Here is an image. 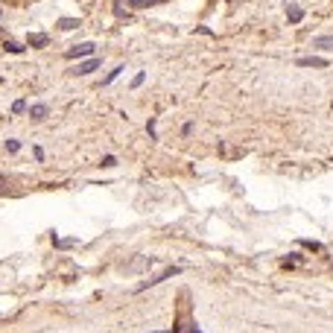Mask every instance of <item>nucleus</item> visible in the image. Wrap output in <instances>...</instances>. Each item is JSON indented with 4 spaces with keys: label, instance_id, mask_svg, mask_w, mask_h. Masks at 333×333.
<instances>
[{
    "label": "nucleus",
    "instance_id": "1",
    "mask_svg": "<svg viewBox=\"0 0 333 333\" xmlns=\"http://www.w3.org/2000/svg\"><path fill=\"white\" fill-rule=\"evenodd\" d=\"M97 67H100V59H88V62H79L70 73H73V76H88V73H94Z\"/></svg>",
    "mask_w": 333,
    "mask_h": 333
},
{
    "label": "nucleus",
    "instance_id": "2",
    "mask_svg": "<svg viewBox=\"0 0 333 333\" xmlns=\"http://www.w3.org/2000/svg\"><path fill=\"white\" fill-rule=\"evenodd\" d=\"M82 56H94V44H91V41H85V44L67 50V59H82Z\"/></svg>",
    "mask_w": 333,
    "mask_h": 333
},
{
    "label": "nucleus",
    "instance_id": "3",
    "mask_svg": "<svg viewBox=\"0 0 333 333\" xmlns=\"http://www.w3.org/2000/svg\"><path fill=\"white\" fill-rule=\"evenodd\" d=\"M298 65H304V67H328V62H325V59L310 56V59H298Z\"/></svg>",
    "mask_w": 333,
    "mask_h": 333
},
{
    "label": "nucleus",
    "instance_id": "4",
    "mask_svg": "<svg viewBox=\"0 0 333 333\" xmlns=\"http://www.w3.org/2000/svg\"><path fill=\"white\" fill-rule=\"evenodd\" d=\"M44 44H47V35H44V33L30 35V47H44Z\"/></svg>",
    "mask_w": 333,
    "mask_h": 333
},
{
    "label": "nucleus",
    "instance_id": "5",
    "mask_svg": "<svg viewBox=\"0 0 333 333\" xmlns=\"http://www.w3.org/2000/svg\"><path fill=\"white\" fill-rule=\"evenodd\" d=\"M30 114H33L35 120H44V117H47V105H33Z\"/></svg>",
    "mask_w": 333,
    "mask_h": 333
},
{
    "label": "nucleus",
    "instance_id": "6",
    "mask_svg": "<svg viewBox=\"0 0 333 333\" xmlns=\"http://www.w3.org/2000/svg\"><path fill=\"white\" fill-rule=\"evenodd\" d=\"M59 27H62V30H76V27H79V21H76V18H62V21H59Z\"/></svg>",
    "mask_w": 333,
    "mask_h": 333
},
{
    "label": "nucleus",
    "instance_id": "7",
    "mask_svg": "<svg viewBox=\"0 0 333 333\" xmlns=\"http://www.w3.org/2000/svg\"><path fill=\"white\" fill-rule=\"evenodd\" d=\"M3 47H6V53H24V44H18V41H6Z\"/></svg>",
    "mask_w": 333,
    "mask_h": 333
},
{
    "label": "nucleus",
    "instance_id": "8",
    "mask_svg": "<svg viewBox=\"0 0 333 333\" xmlns=\"http://www.w3.org/2000/svg\"><path fill=\"white\" fill-rule=\"evenodd\" d=\"M123 70H126V67H123V65H120V67H114V70H111V73L105 76V85H108V82H114V79H117V76H120Z\"/></svg>",
    "mask_w": 333,
    "mask_h": 333
},
{
    "label": "nucleus",
    "instance_id": "9",
    "mask_svg": "<svg viewBox=\"0 0 333 333\" xmlns=\"http://www.w3.org/2000/svg\"><path fill=\"white\" fill-rule=\"evenodd\" d=\"M102 166H117V158H114V155H105V158H102Z\"/></svg>",
    "mask_w": 333,
    "mask_h": 333
},
{
    "label": "nucleus",
    "instance_id": "10",
    "mask_svg": "<svg viewBox=\"0 0 333 333\" xmlns=\"http://www.w3.org/2000/svg\"><path fill=\"white\" fill-rule=\"evenodd\" d=\"M6 149H9V152H18V149H21V143H18V140H6Z\"/></svg>",
    "mask_w": 333,
    "mask_h": 333
},
{
    "label": "nucleus",
    "instance_id": "11",
    "mask_svg": "<svg viewBox=\"0 0 333 333\" xmlns=\"http://www.w3.org/2000/svg\"><path fill=\"white\" fill-rule=\"evenodd\" d=\"M290 21H301V9H295V6L290 9Z\"/></svg>",
    "mask_w": 333,
    "mask_h": 333
},
{
    "label": "nucleus",
    "instance_id": "12",
    "mask_svg": "<svg viewBox=\"0 0 333 333\" xmlns=\"http://www.w3.org/2000/svg\"><path fill=\"white\" fill-rule=\"evenodd\" d=\"M143 79H146V76H143V73H137V76H134V82H132V88H140V85H143Z\"/></svg>",
    "mask_w": 333,
    "mask_h": 333
},
{
    "label": "nucleus",
    "instance_id": "13",
    "mask_svg": "<svg viewBox=\"0 0 333 333\" xmlns=\"http://www.w3.org/2000/svg\"><path fill=\"white\" fill-rule=\"evenodd\" d=\"M132 6H146V3H155V0H129Z\"/></svg>",
    "mask_w": 333,
    "mask_h": 333
},
{
    "label": "nucleus",
    "instance_id": "14",
    "mask_svg": "<svg viewBox=\"0 0 333 333\" xmlns=\"http://www.w3.org/2000/svg\"><path fill=\"white\" fill-rule=\"evenodd\" d=\"M0 187H6V181H3V178H0Z\"/></svg>",
    "mask_w": 333,
    "mask_h": 333
},
{
    "label": "nucleus",
    "instance_id": "15",
    "mask_svg": "<svg viewBox=\"0 0 333 333\" xmlns=\"http://www.w3.org/2000/svg\"><path fill=\"white\" fill-rule=\"evenodd\" d=\"M155 333H169V331H155Z\"/></svg>",
    "mask_w": 333,
    "mask_h": 333
}]
</instances>
